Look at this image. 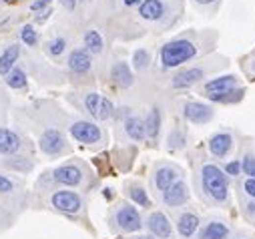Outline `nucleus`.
Returning a JSON list of instances; mask_svg holds the SVG:
<instances>
[{"instance_id": "obj_1", "label": "nucleus", "mask_w": 255, "mask_h": 239, "mask_svg": "<svg viewBox=\"0 0 255 239\" xmlns=\"http://www.w3.org/2000/svg\"><path fill=\"white\" fill-rule=\"evenodd\" d=\"M203 93L209 101L217 103H235L241 99L243 89H239V79L235 75L215 77L203 84Z\"/></svg>"}, {"instance_id": "obj_2", "label": "nucleus", "mask_w": 255, "mask_h": 239, "mask_svg": "<svg viewBox=\"0 0 255 239\" xmlns=\"http://www.w3.org/2000/svg\"><path fill=\"white\" fill-rule=\"evenodd\" d=\"M195 54H197V47L193 40L191 38H175V40H169L161 49L159 58H161L163 69H177L181 64L189 62Z\"/></svg>"}, {"instance_id": "obj_3", "label": "nucleus", "mask_w": 255, "mask_h": 239, "mask_svg": "<svg viewBox=\"0 0 255 239\" xmlns=\"http://www.w3.org/2000/svg\"><path fill=\"white\" fill-rule=\"evenodd\" d=\"M201 183L207 197L213 203H227L229 199V179L217 165H203L201 167Z\"/></svg>"}, {"instance_id": "obj_4", "label": "nucleus", "mask_w": 255, "mask_h": 239, "mask_svg": "<svg viewBox=\"0 0 255 239\" xmlns=\"http://www.w3.org/2000/svg\"><path fill=\"white\" fill-rule=\"evenodd\" d=\"M113 221L123 233H135L141 229V215L131 203H121L113 215Z\"/></svg>"}, {"instance_id": "obj_5", "label": "nucleus", "mask_w": 255, "mask_h": 239, "mask_svg": "<svg viewBox=\"0 0 255 239\" xmlns=\"http://www.w3.org/2000/svg\"><path fill=\"white\" fill-rule=\"evenodd\" d=\"M71 137L82 145H95L102 139V131H101V127L91 123V121H76L71 125Z\"/></svg>"}, {"instance_id": "obj_6", "label": "nucleus", "mask_w": 255, "mask_h": 239, "mask_svg": "<svg viewBox=\"0 0 255 239\" xmlns=\"http://www.w3.org/2000/svg\"><path fill=\"white\" fill-rule=\"evenodd\" d=\"M183 117L193 125H205L213 119V106L197 101H187L183 103Z\"/></svg>"}, {"instance_id": "obj_7", "label": "nucleus", "mask_w": 255, "mask_h": 239, "mask_svg": "<svg viewBox=\"0 0 255 239\" xmlns=\"http://www.w3.org/2000/svg\"><path fill=\"white\" fill-rule=\"evenodd\" d=\"M38 147L45 155L54 157V155H60L62 151H65L67 141H65V135H62L60 131H56V129H47L38 139Z\"/></svg>"}, {"instance_id": "obj_8", "label": "nucleus", "mask_w": 255, "mask_h": 239, "mask_svg": "<svg viewBox=\"0 0 255 239\" xmlns=\"http://www.w3.org/2000/svg\"><path fill=\"white\" fill-rule=\"evenodd\" d=\"M52 207L60 213H67V215H75L80 211L82 207V199L80 195L75 193V191H56L52 195Z\"/></svg>"}, {"instance_id": "obj_9", "label": "nucleus", "mask_w": 255, "mask_h": 239, "mask_svg": "<svg viewBox=\"0 0 255 239\" xmlns=\"http://www.w3.org/2000/svg\"><path fill=\"white\" fill-rule=\"evenodd\" d=\"M175 181H179V169L171 165H161L153 173V187L161 193H165Z\"/></svg>"}, {"instance_id": "obj_10", "label": "nucleus", "mask_w": 255, "mask_h": 239, "mask_svg": "<svg viewBox=\"0 0 255 239\" xmlns=\"http://www.w3.org/2000/svg\"><path fill=\"white\" fill-rule=\"evenodd\" d=\"M163 201L169 207H181V205H185L189 201V187H187V183H183L181 179L175 181L171 187L163 193Z\"/></svg>"}, {"instance_id": "obj_11", "label": "nucleus", "mask_w": 255, "mask_h": 239, "mask_svg": "<svg viewBox=\"0 0 255 239\" xmlns=\"http://www.w3.org/2000/svg\"><path fill=\"white\" fill-rule=\"evenodd\" d=\"M147 227H149V231H151L155 237H159V239H171V235H173L171 223H169L165 213H161V211H155V213L149 215Z\"/></svg>"}, {"instance_id": "obj_12", "label": "nucleus", "mask_w": 255, "mask_h": 239, "mask_svg": "<svg viewBox=\"0 0 255 239\" xmlns=\"http://www.w3.org/2000/svg\"><path fill=\"white\" fill-rule=\"evenodd\" d=\"M231 149H233L231 133L221 131V133H215L209 139V151H211V155H213L215 159H225L231 153Z\"/></svg>"}, {"instance_id": "obj_13", "label": "nucleus", "mask_w": 255, "mask_h": 239, "mask_svg": "<svg viewBox=\"0 0 255 239\" xmlns=\"http://www.w3.org/2000/svg\"><path fill=\"white\" fill-rule=\"evenodd\" d=\"M205 79V69L201 67H193V69H185L181 73H177L171 80L173 84V89H189V86H193L197 84L199 80Z\"/></svg>"}, {"instance_id": "obj_14", "label": "nucleus", "mask_w": 255, "mask_h": 239, "mask_svg": "<svg viewBox=\"0 0 255 239\" xmlns=\"http://www.w3.org/2000/svg\"><path fill=\"white\" fill-rule=\"evenodd\" d=\"M54 181L67 187H75L82 181V171L76 165H60L58 169H54Z\"/></svg>"}, {"instance_id": "obj_15", "label": "nucleus", "mask_w": 255, "mask_h": 239, "mask_svg": "<svg viewBox=\"0 0 255 239\" xmlns=\"http://www.w3.org/2000/svg\"><path fill=\"white\" fill-rule=\"evenodd\" d=\"M67 64H69V69L76 75H84V73H89L91 67H93V60H91V53H87L84 49H76L69 54L67 58Z\"/></svg>"}, {"instance_id": "obj_16", "label": "nucleus", "mask_w": 255, "mask_h": 239, "mask_svg": "<svg viewBox=\"0 0 255 239\" xmlns=\"http://www.w3.org/2000/svg\"><path fill=\"white\" fill-rule=\"evenodd\" d=\"M139 16L149 23H159L165 16V4L163 0H143L139 4Z\"/></svg>"}, {"instance_id": "obj_17", "label": "nucleus", "mask_w": 255, "mask_h": 239, "mask_svg": "<svg viewBox=\"0 0 255 239\" xmlns=\"http://www.w3.org/2000/svg\"><path fill=\"white\" fill-rule=\"evenodd\" d=\"M199 223H201V219L197 217V213L185 211V213L179 215V219H177V231H179V235L183 239H189V237H193L197 233Z\"/></svg>"}, {"instance_id": "obj_18", "label": "nucleus", "mask_w": 255, "mask_h": 239, "mask_svg": "<svg viewBox=\"0 0 255 239\" xmlns=\"http://www.w3.org/2000/svg\"><path fill=\"white\" fill-rule=\"evenodd\" d=\"M20 147H23V141L14 131L0 129V155H16Z\"/></svg>"}, {"instance_id": "obj_19", "label": "nucleus", "mask_w": 255, "mask_h": 239, "mask_svg": "<svg viewBox=\"0 0 255 239\" xmlns=\"http://www.w3.org/2000/svg\"><path fill=\"white\" fill-rule=\"evenodd\" d=\"M123 127H125V133H127V137H129L131 141L141 143V141H145V139H147V133H145V121H143L141 117H137V115L127 117V119H125V123H123Z\"/></svg>"}, {"instance_id": "obj_20", "label": "nucleus", "mask_w": 255, "mask_h": 239, "mask_svg": "<svg viewBox=\"0 0 255 239\" xmlns=\"http://www.w3.org/2000/svg\"><path fill=\"white\" fill-rule=\"evenodd\" d=\"M111 79L115 84L123 86V89H129V86L133 84V73H131V67L127 64L125 60H119L113 64V69H111Z\"/></svg>"}, {"instance_id": "obj_21", "label": "nucleus", "mask_w": 255, "mask_h": 239, "mask_svg": "<svg viewBox=\"0 0 255 239\" xmlns=\"http://www.w3.org/2000/svg\"><path fill=\"white\" fill-rule=\"evenodd\" d=\"M145 121V133H147V139L151 141H157L159 135H161V111L159 106H153L149 115L143 119Z\"/></svg>"}, {"instance_id": "obj_22", "label": "nucleus", "mask_w": 255, "mask_h": 239, "mask_svg": "<svg viewBox=\"0 0 255 239\" xmlns=\"http://www.w3.org/2000/svg\"><path fill=\"white\" fill-rule=\"evenodd\" d=\"M229 235V227L223 223V221H209L197 235V239H225Z\"/></svg>"}, {"instance_id": "obj_23", "label": "nucleus", "mask_w": 255, "mask_h": 239, "mask_svg": "<svg viewBox=\"0 0 255 239\" xmlns=\"http://www.w3.org/2000/svg\"><path fill=\"white\" fill-rule=\"evenodd\" d=\"M20 56V47L18 45H10L2 51V54H0V75H8L12 69H14V64Z\"/></svg>"}, {"instance_id": "obj_24", "label": "nucleus", "mask_w": 255, "mask_h": 239, "mask_svg": "<svg viewBox=\"0 0 255 239\" xmlns=\"http://www.w3.org/2000/svg\"><path fill=\"white\" fill-rule=\"evenodd\" d=\"M104 47L102 42V36L99 34V30H87L84 32V51L91 53V54H97L101 53Z\"/></svg>"}, {"instance_id": "obj_25", "label": "nucleus", "mask_w": 255, "mask_h": 239, "mask_svg": "<svg viewBox=\"0 0 255 239\" xmlns=\"http://www.w3.org/2000/svg\"><path fill=\"white\" fill-rule=\"evenodd\" d=\"M6 84L10 86V89H25L26 86V73L23 71V69H18V67H14L8 75H6Z\"/></svg>"}, {"instance_id": "obj_26", "label": "nucleus", "mask_w": 255, "mask_h": 239, "mask_svg": "<svg viewBox=\"0 0 255 239\" xmlns=\"http://www.w3.org/2000/svg\"><path fill=\"white\" fill-rule=\"evenodd\" d=\"M129 197H131L139 207H149V205H151L147 191H145L141 185H137V183H133V185L129 187Z\"/></svg>"}, {"instance_id": "obj_27", "label": "nucleus", "mask_w": 255, "mask_h": 239, "mask_svg": "<svg viewBox=\"0 0 255 239\" xmlns=\"http://www.w3.org/2000/svg\"><path fill=\"white\" fill-rule=\"evenodd\" d=\"M113 111H115L113 101L107 99V97H102V99H101V105H99V111H97V119H99V121H107V119L113 117Z\"/></svg>"}, {"instance_id": "obj_28", "label": "nucleus", "mask_w": 255, "mask_h": 239, "mask_svg": "<svg viewBox=\"0 0 255 239\" xmlns=\"http://www.w3.org/2000/svg\"><path fill=\"white\" fill-rule=\"evenodd\" d=\"M65 49H67V40L62 38V36L52 38V40L47 42V53H49L51 56H60L62 53H65Z\"/></svg>"}, {"instance_id": "obj_29", "label": "nucleus", "mask_w": 255, "mask_h": 239, "mask_svg": "<svg viewBox=\"0 0 255 239\" xmlns=\"http://www.w3.org/2000/svg\"><path fill=\"white\" fill-rule=\"evenodd\" d=\"M101 95L99 93H89L87 97H84V108H87V113L93 115L97 119V111H99V105H101Z\"/></svg>"}, {"instance_id": "obj_30", "label": "nucleus", "mask_w": 255, "mask_h": 239, "mask_svg": "<svg viewBox=\"0 0 255 239\" xmlns=\"http://www.w3.org/2000/svg\"><path fill=\"white\" fill-rule=\"evenodd\" d=\"M149 62H151V56H149V53H147L145 49L135 51V54H133V64H135V69H137V71H145V69H149Z\"/></svg>"}, {"instance_id": "obj_31", "label": "nucleus", "mask_w": 255, "mask_h": 239, "mask_svg": "<svg viewBox=\"0 0 255 239\" xmlns=\"http://www.w3.org/2000/svg\"><path fill=\"white\" fill-rule=\"evenodd\" d=\"M241 173L247 175V179H255V155L253 153H247L241 159Z\"/></svg>"}, {"instance_id": "obj_32", "label": "nucleus", "mask_w": 255, "mask_h": 239, "mask_svg": "<svg viewBox=\"0 0 255 239\" xmlns=\"http://www.w3.org/2000/svg\"><path fill=\"white\" fill-rule=\"evenodd\" d=\"M20 38H23V42H25L26 47H34L36 42H38V34L34 30V27H30V25L20 28Z\"/></svg>"}, {"instance_id": "obj_33", "label": "nucleus", "mask_w": 255, "mask_h": 239, "mask_svg": "<svg viewBox=\"0 0 255 239\" xmlns=\"http://www.w3.org/2000/svg\"><path fill=\"white\" fill-rule=\"evenodd\" d=\"M223 173H225L227 177H239V175H241V161H239V159L229 161V163L225 165Z\"/></svg>"}, {"instance_id": "obj_34", "label": "nucleus", "mask_w": 255, "mask_h": 239, "mask_svg": "<svg viewBox=\"0 0 255 239\" xmlns=\"http://www.w3.org/2000/svg\"><path fill=\"white\" fill-rule=\"evenodd\" d=\"M185 143V137L179 133V131H173L169 135V149H181Z\"/></svg>"}, {"instance_id": "obj_35", "label": "nucleus", "mask_w": 255, "mask_h": 239, "mask_svg": "<svg viewBox=\"0 0 255 239\" xmlns=\"http://www.w3.org/2000/svg\"><path fill=\"white\" fill-rule=\"evenodd\" d=\"M12 189H14V183H12L8 177L0 175V193H10Z\"/></svg>"}, {"instance_id": "obj_36", "label": "nucleus", "mask_w": 255, "mask_h": 239, "mask_svg": "<svg viewBox=\"0 0 255 239\" xmlns=\"http://www.w3.org/2000/svg\"><path fill=\"white\" fill-rule=\"evenodd\" d=\"M243 189H245V193L249 195L251 199H255V179H247L243 183Z\"/></svg>"}, {"instance_id": "obj_37", "label": "nucleus", "mask_w": 255, "mask_h": 239, "mask_svg": "<svg viewBox=\"0 0 255 239\" xmlns=\"http://www.w3.org/2000/svg\"><path fill=\"white\" fill-rule=\"evenodd\" d=\"M49 4H51V0H36V2L30 4V10H32V12H38V10H42V8H47Z\"/></svg>"}, {"instance_id": "obj_38", "label": "nucleus", "mask_w": 255, "mask_h": 239, "mask_svg": "<svg viewBox=\"0 0 255 239\" xmlns=\"http://www.w3.org/2000/svg\"><path fill=\"white\" fill-rule=\"evenodd\" d=\"M60 4L65 6L67 10H75V6H76V0H60Z\"/></svg>"}, {"instance_id": "obj_39", "label": "nucleus", "mask_w": 255, "mask_h": 239, "mask_svg": "<svg viewBox=\"0 0 255 239\" xmlns=\"http://www.w3.org/2000/svg\"><path fill=\"white\" fill-rule=\"evenodd\" d=\"M123 2H125V6H139L143 0H123Z\"/></svg>"}, {"instance_id": "obj_40", "label": "nucleus", "mask_w": 255, "mask_h": 239, "mask_svg": "<svg viewBox=\"0 0 255 239\" xmlns=\"http://www.w3.org/2000/svg\"><path fill=\"white\" fill-rule=\"evenodd\" d=\"M247 211H249V215H253V217H255V199L247 205Z\"/></svg>"}, {"instance_id": "obj_41", "label": "nucleus", "mask_w": 255, "mask_h": 239, "mask_svg": "<svg viewBox=\"0 0 255 239\" xmlns=\"http://www.w3.org/2000/svg\"><path fill=\"white\" fill-rule=\"evenodd\" d=\"M197 4H203V6H207V4H213V2H217V0H195Z\"/></svg>"}, {"instance_id": "obj_42", "label": "nucleus", "mask_w": 255, "mask_h": 239, "mask_svg": "<svg viewBox=\"0 0 255 239\" xmlns=\"http://www.w3.org/2000/svg\"><path fill=\"white\" fill-rule=\"evenodd\" d=\"M135 239H155V235H139V237H135Z\"/></svg>"}, {"instance_id": "obj_43", "label": "nucleus", "mask_w": 255, "mask_h": 239, "mask_svg": "<svg viewBox=\"0 0 255 239\" xmlns=\"http://www.w3.org/2000/svg\"><path fill=\"white\" fill-rule=\"evenodd\" d=\"M249 71H251V73H255V58H253V60H251V64H249Z\"/></svg>"}, {"instance_id": "obj_44", "label": "nucleus", "mask_w": 255, "mask_h": 239, "mask_svg": "<svg viewBox=\"0 0 255 239\" xmlns=\"http://www.w3.org/2000/svg\"><path fill=\"white\" fill-rule=\"evenodd\" d=\"M2 2H8V0H2Z\"/></svg>"}]
</instances>
